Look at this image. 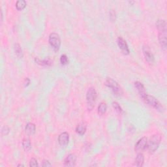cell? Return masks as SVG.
<instances>
[{"label": "cell", "mask_w": 167, "mask_h": 167, "mask_svg": "<svg viewBox=\"0 0 167 167\" xmlns=\"http://www.w3.org/2000/svg\"><path fill=\"white\" fill-rule=\"evenodd\" d=\"M161 136L159 134H155L148 141L147 148L149 153H154L157 149L159 147V145L161 144Z\"/></svg>", "instance_id": "7a4b0ae2"}, {"label": "cell", "mask_w": 167, "mask_h": 167, "mask_svg": "<svg viewBox=\"0 0 167 167\" xmlns=\"http://www.w3.org/2000/svg\"><path fill=\"white\" fill-rule=\"evenodd\" d=\"M129 3H131V4H132V3H134L135 1H129Z\"/></svg>", "instance_id": "f1b7e54d"}, {"label": "cell", "mask_w": 167, "mask_h": 167, "mask_svg": "<svg viewBox=\"0 0 167 167\" xmlns=\"http://www.w3.org/2000/svg\"><path fill=\"white\" fill-rule=\"evenodd\" d=\"M35 61L37 64H39V65L43 66V67H50L52 65V61L51 60L50 58L41 60L37 58L36 57V58L35 59Z\"/></svg>", "instance_id": "2e32d148"}, {"label": "cell", "mask_w": 167, "mask_h": 167, "mask_svg": "<svg viewBox=\"0 0 167 167\" xmlns=\"http://www.w3.org/2000/svg\"><path fill=\"white\" fill-rule=\"evenodd\" d=\"M97 97V93L96 90L93 87L90 88L88 89L86 93V102L87 108L88 110H92L94 108L95 102Z\"/></svg>", "instance_id": "6da1fadb"}, {"label": "cell", "mask_w": 167, "mask_h": 167, "mask_svg": "<svg viewBox=\"0 0 167 167\" xmlns=\"http://www.w3.org/2000/svg\"><path fill=\"white\" fill-rule=\"evenodd\" d=\"M49 44L51 47L57 52L60 49L61 46V39L60 35L56 33H52L49 35Z\"/></svg>", "instance_id": "5b68a950"}, {"label": "cell", "mask_w": 167, "mask_h": 167, "mask_svg": "<svg viewBox=\"0 0 167 167\" xmlns=\"http://www.w3.org/2000/svg\"><path fill=\"white\" fill-rule=\"evenodd\" d=\"M36 126L33 123H28L25 127V131L28 135H33L35 134Z\"/></svg>", "instance_id": "9a60e30c"}, {"label": "cell", "mask_w": 167, "mask_h": 167, "mask_svg": "<svg viewBox=\"0 0 167 167\" xmlns=\"http://www.w3.org/2000/svg\"><path fill=\"white\" fill-rule=\"evenodd\" d=\"M14 50H15V55L16 56V57L20 59L22 58L23 57V52H22V49L21 46L19 45L18 43H15L14 45Z\"/></svg>", "instance_id": "ac0fdd59"}, {"label": "cell", "mask_w": 167, "mask_h": 167, "mask_svg": "<svg viewBox=\"0 0 167 167\" xmlns=\"http://www.w3.org/2000/svg\"><path fill=\"white\" fill-rule=\"evenodd\" d=\"M77 156L74 153L68 155L64 159L63 165L65 166H74L76 164Z\"/></svg>", "instance_id": "9c48e42d"}, {"label": "cell", "mask_w": 167, "mask_h": 167, "mask_svg": "<svg viewBox=\"0 0 167 167\" xmlns=\"http://www.w3.org/2000/svg\"><path fill=\"white\" fill-rule=\"evenodd\" d=\"M117 43L119 48H120V49L121 50L122 53L124 55H129L130 54V50H129L127 43H126L125 40L122 37H118L117 39Z\"/></svg>", "instance_id": "52a82bcc"}, {"label": "cell", "mask_w": 167, "mask_h": 167, "mask_svg": "<svg viewBox=\"0 0 167 167\" xmlns=\"http://www.w3.org/2000/svg\"><path fill=\"white\" fill-rule=\"evenodd\" d=\"M144 100L146 101V103H148V104L150 105V106L154 108L155 110L161 112L164 111V107H163L162 104L153 96L146 95V96L144 99Z\"/></svg>", "instance_id": "277c9868"}, {"label": "cell", "mask_w": 167, "mask_h": 167, "mask_svg": "<svg viewBox=\"0 0 167 167\" xmlns=\"http://www.w3.org/2000/svg\"><path fill=\"white\" fill-rule=\"evenodd\" d=\"M144 155L142 154V153H138L137 157L135 158V165L138 166V167H141L144 165Z\"/></svg>", "instance_id": "e0dca14e"}, {"label": "cell", "mask_w": 167, "mask_h": 167, "mask_svg": "<svg viewBox=\"0 0 167 167\" xmlns=\"http://www.w3.org/2000/svg\"><path fill=\"white\" fill-rule=\"evenodd\" d=\"M10 129L7 126H3L1 129V134L3 135H7L9 133Z\"/></svg>", "instance_id": "d4e9b609"}, {"label": "cell", "mask_w": 167, "mask_h": 167, "mask_svg": "<svg viewBox=\"0 0 167 167\" xmlns=\"http://www.w3.org/2000/svg\"><path fill=\"white\" fill-rule=\"evenodd\" d=\"M158 39L160 45L162 49L166 51V32H159Z\"/></svg>", "instance_id": "7c38bea8"}, {"label": "cell", "mask_w": 167, "mask_h": 167, "mask_svg": "<svg viewBox=\"0 0 167 167\" xmlns=\"http://www.w3.org/2000/svg\"><path fill=\"white\" fill-rule=\"evenodd\" d=\"M105 85L112 91V92L116 95L120 96L123 94V90L122 88L120 85L118 84L117 82L114 80L112 78H108L105 81Z\"/></svg>", "instance_id": "3957f363"}, {"label": "cell", "mask_w": 167, "mask_h": 167, "mask_svg": "<svg viewBox=\"0 0 167 167\" xmlns=\"http://www.w3.org/2000/svg\"><path fill=\"white\" fill-rule=\"evenodd\" d=\"M110 19H111L112 20H116V13H115L114 11H110Z\"/></svg>", "instance_id": "4316f807"}, {"label": "cell", "mask_w": 167, "mask_h": 167, "mask_svg": "<svg viewBox=\"0 0 167 167\" xmlns=\"http://www.w3.org/2000/svg\"><path fill=\"white\" fill-rule=\"evenodd\" d=\"M156 27L159 32H166V22L165 20L159 19L156 22Z\"/></svg>", "instance_id": "4fadbf2b"}, {"label": "cell", "mask_w": 167, "mask_h": 167, "mask_svg": "<svg viewBox=\"0 0 167 167\" xmlns=\"http://www.w3.org/2000/svg\"><path fill=\"white\" fill-rule=\"evenodd\" d=\"M24 86L25 87L28 86L29 85V84H30L29 78H26L25 80H24Z\"/></svg>", "instance_id": "83f0119b"}, {"label": "cell", "mask_w": 167, "mask_h": 167, "mask_svg": "<svg viewBox=\"0 0 167 167\" xmlns=\"http://www.w3.org/2000/svg\"><path fill=\"white\" fill-rule=\"evenodd\" d=\"M27 3L25 0H18L16 3V8L18 11H22L26 8Z\"/></svg>", "instance_id": "44dd1931"}, {"label": "cell", "mask_w": 167, "mask_h": 167, "mask_svg": "<svg viewBox=\"0 0 167 167\" xmlns=\"http://www.w3.org/2000/svg\"><path fill=\"white\" fill-rule=\"evenodd\" d=\"M18 166H24V165L21 164V165H18Z\"/></svg>", "instance_id": "f546056e"}, {"label": "cell", "mask_w": 167, "mask_h": 167, "mask_svg": "<svg viewBox=\"0 0 167 167\" xmlns=\"http://www.w3.org/2000/svg\"><path fill=\"white\" fill-rule=\"evenodd\" d=\"M134 85H135V87L136 89L137 90L138 93L140 94V95H141V97L143 99H144L145 97L146 96V95H147L146 94V89H145V87L144 85H143L142 83H141V82H138V81L135 82L134 83Z\"/></svg>", "instance_id": "8fae6325"}, {"label": "cell", "mask_w": 167, "mask_h": 167, "mask_svg": "<svg viewBox=\"0 0 167 167\" xmlns=\"http://www.w3.org/2000/svg\"><path fill=\"white\" fill-rule=\"evenodd\" d=\"M42 166H45V167L51 166H52V164H51V163L49 161H48V160H44V161L42 163Z\"/></svg>", "instance_id": "484cf974"}, {"label": "cell", "mask_w": 167, "mask_h": 167, "mask_svg": "<svg viewBox=\"0 0 167 167\" xmlns=\"http://www.w3.org/2000/svg\"><path fill=\"white\" fill-rule=\"evenodd\" d=\"M148 139L146 137H142L135 144V151L137 152H141L145 150L147 148Z\"/></svg>", "instance_id": "ba28073f"}, {"label": "cell", "mask_w": 167, "mask_h": 167, "mask_svg": "<svg viewBox=\"0 0 167 167\" xmlns=\"http://www.w3.org/2000/svg\"><path fill=\"white\" fill-rule=\"evenodd\" d=\"M142 51H143V54H144V57L146 61L149 64V65H153L155 61V57L152 52H151L150 49L147 45L143 46L142 48Z\"/></svg>", "instance_id": "8992f818"}, {"label": "cell", "mask_w": 167, "mask_h": 167, "mask_svg": "<svg viewBox=\"0 0 167 167\" xmlns=\"http://www.w3.org/2000/svg\"><path fill=\"white\" fill-rule=\"evenodd\" d=\"M112 107H113V108L115 109V110L118 112L119 114L123 113V109L117 102H113V103H112Z\"/></svg>", "instance_id": "7402d4cb"}, {"label": "cell", "mask_w": 167, "mask_h": 167, "mask_svg": "<svg viewBox=\"0 0 167 167\" xmlns=\"http://www.w3.org/2000/svg\"><path fill=\"white\" fill-rule=\"evenodd\" d=\"M38 162H37V160L35 158H32L29 161V166L32 167H35L38 166Z\"/></svg>", "instance_id": "cb8c5ba5"}, {"label": "cell", "mask_w": 167, "mask_h": 167, "mask_svg": "<svg viewBox=\"0 0 167 167\" xmlns=\"http://www.w3.org/2000/svg\"><path fill=\"white\" fill-rule=\"evenodd\" d=\"M69 135L67 132H63L61 133L58 137V142L61 146L65 147L69 144Z\"/></svg>", "instance_id": "30bf717a"}, {"label": "cell", "mask_w": 167, "mask_h": 167, "mask_svg": "<svg viewBox=\"0 0 167 167\" xmlns=\"http://www.w3.org/2000/svg\"><path fill=\"white\" fill-rule=\"evenodd\" d=\"M60 63L63 65H65L69 63V60H68V57L65 54H62L60 57Z\"/></svg>", "instance_id": "603a6c76"}, {"label": "cell", "mask_w": 167, "mask_h": 167, "mask_svg": "<svg viewBox=\"0 0 167 167\" xmlns=\"http://www.w3.org/2000/svg\"><path fill=\"white\" fill-rule=\"evenodd\" d=\"M107 110V104L104 102H101L98 107V113L100 115H104Z\"/></svg>", "instance_id": "ffe728a7"}, {"label": "cell", "mask_w": 167, "mask_h": 167, "mask_svg": "<svg viewBox=\"0 0 167 167\" xmlns=\"http://www.w3.org/2000/svg\"><path fill=\"white\" fill-rule=\"evenodd\" d=\"M22 144L24 149L26 152H29L31 148H32V144H31L30 140L28 138L23 139Z\"/></svg>", "instance_id": "d6986e66"}, {"label": "cell", "mask_w": 167, "mask_h": 167, "mask_svg": "<svg viewBox=\"0 0 167 167\" xmlns=\"http://www.w3.org/2000/svg\"><path fill=\"white\" fill-rule=\"evenodd\" d=\"M87 129V124L85 122H81L76 127V132L80 135H83L85 134Z\"/></svg>", "instance_id": "5bb4252c"}]
</instances>
